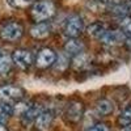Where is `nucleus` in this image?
I'll return each instance as SVG.
<instances>
[{"label":"nucleus","instance_id":"20e7f679","mask_svg":"<svg viewBox=\"0 0 131 131\" xmlns=\"http://www.w3.org/2000/svg\"><path fill=\"white\" fill-rule=\"evenodd\" d=\"M24 96V92L18 86H13V85H5L0 88V101L3 102H13V101H18L21 97Z\"/></svg>","mask_w":131,"mask_h":131},{"label":"nucleus","instance_id":"423d86ee","mask_svg":"<svg viewBox=\"0 0 131 131\" xmlns=\"http://www.w3.org/2000/svg\"><path fill=\"white\" fill-rule=\"evenodd\" d=\"M57 59V55L51 49H43L37 55V66L39 68H46L51 66Z\"/></svg>","mask_w":131,"mask_h":131},{"label":"nucleus","instance_id":"412c9836","mask_svg":"<svg viewBox=\"0 0 131 131\" xmlns=\"http://www.w3.org/2000/svg\"><path fill=\"white\" fill-rule=\"evenodd\" d=\"M86 131H109V128H107L105 125H102V123H97V125H94L93 127L88 128Z\"/></svg>","mask_w":131,"mask_h":131},{"label":"nucleus","instance_id":"dca6fc26","mask_svg":"<svg viewBox=\"0 0 131 131\" xmlns=\"http://www.w3.org/2000/svg\"><path fill=\"white\" fill-rule=\"evenodd\" d=\"M118 122H119V125L123 126V127H127V126L131 125V106L126 107L125 110L119 114Z\"/></svg>","mask_w":131,"mask_h":131},{"label":"nucleus","instance_id":"393cba45","mask_svg":"<svg viewBox=\"0 0 131 131\" xmlns=\"http://www.w3.org/2000/svg\"><path fill=\"white\" fill-rule=\"evenodd\" d=\"M100 2H104V3H113V2H117V0H100Z\"/></svg>","mask_w":131,"mask_h":131},{"label":"nucleus","instance_id":"9d476101","mask_svg":"<svg viewBox=\"0 0 131 131\" xmlns=\"http://www.w3.org/2000/svg\"><path fill=\"white\" fill-rule=\"evenodd\" d=\"M50 33V26L45 23H38L37 25H34L30 29V34L34 37V38H46Z\"/></svg>","mask_w":131,"mask_h":131},{"label":"nucleus","instance_id":"b1692460","mask_svg":"<svg viewBox=\"0 0 131 131\" xmlns=\"http://www.w3.org/2000/svg\"><path fill=\"white\" fill-rule=\"evenodd\" d=\"M0 131H7V127L3 125V122H0Z\"/></svg>","mask_w":131,"mask_h":131},{"label":"nucleus","instance_id":"aec40b11","mask_svg":"<svg viewBox=\"0 0 131 131\" xmlns=\"http://www.w3.org/2000/svg\"><path fill=\"white\" fill-rule=\"evenodd\" d=\"M85 60H86V55H84V54H79V55H76L75 59H73V66L76 68L79 67H83V66L85 64Z\"/></svg>","mask_w":131,"mask_h":131},{"label":"nucleus","instance_id":"6ab92c4d","mask_svg":"<svg viewBox=\"0 0 131 131\" xmlns=\"http://www.w3.org/2000/svg\"><path fill=\"white\" fill-rule=\"evenodd\" d=\"M9 5H12L15 8H23V7H26L29 5L33 0H7Z\"/></svg>","mask_w":131,"mask_h":131},{"label":"nucleus","instance_id":"6e6552de","mask_svg":"<svg viewBox=\"0 0 131 131\" xmlns=\"http://www.w3.org/2000/svg\"><path fill=\"white\" fill-rule=\"evenodd\" d=\"M54 119V114L52 112H41L39 115L36 118V126L39 130H47Z\"/></svg>","mask_w":131,"mask_h":131},{"label":"nucleus","instance_id":"9b49d317","mask_svg":"<svg viewBox=\"0 0 131 131\" xmlns=\"http://www.w3.org/2000/svg\"><path fill=\"white\" fill-rule=\"evenodd\" d=\"M12 67V58L3 49H0V75L7 73Z\"/></svg>","mask_w":131,"mask_h":131},{"label":"nucleus","instance_id":"5701e85b","mask_svg":"<svg viewBox=\"0 0 131 131\" xmlns=\"http://www.w3.org/2000/svg\"><path fill=\"white\" fill-rule=\"evenodd\" d=\"M125 41H126V43H127V46H128V47L131 49V37H127V38H126Z\"/></svg>","mask_w":131,"mask_h":131},{"label":"nucleus","instance_id":"f257e3e1","mask_svg":"<svg viewBox=\"0 0 131 131\" xmlns=\"http://www.w3.org/2000/svg\"><path fill=\"white\" fill-rule=\"evenodd\" d=\"M54 12H55V7L49 0H43V2H37L31 8V16L36 21H45L50 18Z\"/></svg>","mask_w":131,"mask_h":131},{"label":"nucleus","instance_id":"4be33fe9","mask_svg":"<svg viewBox=\"0 0 131 131\" xmlns=\"http://www.w3.org/2000/svg\"><path fill=\"white\" fill-rule=\"evenodd\" d=\"M123 8H125V12H127V13H131V0H128V2L123 5Z\"/></svg>","mask_w":131,"mask_h":131},{"label":"nucleus","instance_id":"4468645a","mask_svg":"<svg viewBox=\"0 0 131 131\" xmlns=\"http://www.w3.org/2000/svg\"><path fill=\"white\" fill-rule=\"evenodd\" d=\"M106 25L102 24V23H94L92 24L89 28H88V33H89V36L94 37V38H98L100 39L102 37V34L106 31Z\"/></svg>","mask_w":131,"mask_h":131},{"label":"nucleus","instance_id":"2eb2a0df","mask_svg":"<svg viewBox=\"0 0 131 131\" xmlns=\"http://www.w3.org/2000/svg\"><path fill=\"white\" fill-rule=\"evenodd\" d=\"M83 114V106L81 104H72L68 107V117L72 119V121H78L80 119Z\"/></svg>","mask_w":131,"mask_h":131},{"label":"nucleus","instance_id":"ddd939ff","mask_svg":"<svg viewBox=\"0 0 131 131\" xmlns=\"http://www.w3.org/2000/svg\"><path fill=\"white\" fill-rule=\"evenodd\" d=\"M113 109H114V105L112 101H109V100H101V101H98L97 105H96V110L98 114H102V115H107V114H110L113 112Z\"/></svg>","mask_w":131,"mask_h":131},{"label":"nucleus","instance_id":"f3484780","mask_svg":"<svg viewBox=\"0 0 131 131\" xmlns=\"http://www.w3.org/2000/svg\"><path fill=\"white\" fill-rule=\"evenodd\" d=\"M13 114V105L0 101V118H7Z\"/></svg>","mask_w":131,"mask_h":131},{"label":"nucleus","instance_id":"39448f33","mask_svg":"<svg viewBox=\"0 0 131 131\" xmlns=\"http://www.w3.org/2000/svg\"><path fill=\"white\" fill-rule=\"evenodd\" d=\"M125 39H126V37L122 30H106L102 34V37L100 38V41L107 46L121 45Z\"/></svg>","mask_w":131,"mask_h":131},{"label":"nucleus","instance_id":"f03ea898","mask_svg":"<svg viewBox=\"0 0 131 131\" xmlns=\"http://www.w3.org/2000/svg\"><path fill=\"white\" fill-rule=\"evenodd\" d=\"M23 26H21L18 23H8L5 24L2 30H0V37H2L4 41H17L18 38H21L23 36Z\"/></svg>","mask_w":131,"mask_h":131},{"label":"nucleus","instance_id":"a878e982","mask_svg":"<svg viewBox=\"0 0 131 131\" xmlns=\"http://www.w3.org/2000/svg\"><path fill=\"white\" fill-rule=\"evenodd\" d=\"M125 131H131V127H128V128H126Z\"/></svg>","mask_w":131,"mask_h":131},{"label":"nucleus","instance_id":"1a4fd4ad","mask_svg":"<svg viewBox=\"0 0 131 131\" xmlns=\"http://www.w3.org/2000/svg\"><path fill=\"white\" fill-rule=\"evenodd\" d=\"M64 49H66V52H67L68 55L76 57V55H79V54L83 52L84 45H83V42H80L78 39H70L67 43H66Z\"/></svg>","mask_w":131,"mask_h":131},{"label":"nucleus","instance_id":"a211bd4d","mask_svg":"<svg viewBox=\"0 0 131 131\" xmlns=\"http://www.w3.org/2000/svg\"><path fill=\"white\" fill-rule=\"evenodd\" d=\"M119 25H121V29L123 30V33H126V34L131 37V17L130 16L123 17L121 20V23H119Z\"/></svg>","mask_w":131,"mask_h":131},{"label":"nucleus","instance_id":"0eeeda50","mask_svg":"<svg viewBox=\"0 0 131 131\" xmlns=\"http://www.w3.org/2000/svg\"><path fill=\"white\" fill-rule=\"evenodd\" d=\"M12 60L15 62L16 66H18L20 68L25 70L31 64V54L28 50H16L13 52Z\"/></svg>","mask_w":131,"mask_h":131},{"label":"nucleus","instance_id":"f8f14e48","mask_svg":"<svg viewBox=\"0 0 131 131\" xmlns=\"http://www.w3.org/2000/svg\"><path fill=\"white\" fill-rule=\"evenodd\" d=\"M41 112H42V110H41L39 106H37V105H30V106L28 107V110L23 114V121H24L25 123H30L33 119H36V118L39 115Z\"/></svg>","mask_w":131,"mask_h":131},{"label":"nucleus","instance_id":"7ed1b4c3","mask_svg":"<svg viewBox=\"0 0 131 131\" xmlns=\"http://www.w3.org/2000/svg\"><path fill=\"white\" fill-rule=\"evenodd\" d=\"M84 29V21L80 16H72L67 20L64 25V34L71 38H76L81 34Z\"/></svg>","mask_w":131,"mask_h":131}]
</instances>
